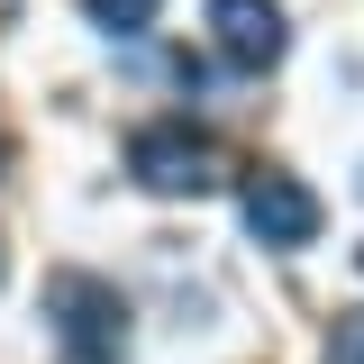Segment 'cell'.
Returning <instances> with one entry per match:
<instances>
[{
	"label": "cell",
	"instance_id": "cell-1",
	"mask_svg": "<svg viewBox=\"0 0 364 364\" xmlns=\"http://www.w3.org/2000/svg\"><path fill=\"white\" fill-rule=\"evenodd\" d=\"M46 318L73 364H119L128 355V301L100 273H46Z\"/></svg>",
	"mask_w": 364,
	"mask_h": 364
},
{
	"label": "cell",
	"instance_id": "cell-2",
	"mask_svg": "<svg viewBox=\"0 0 364 364\" xmlns=\"http://www.w3.org/2000/svg\"><path fill=\"white\" fill-rule=\"evenodd\" d=\"M128 173L155 191V200H200V191H219L228 155L210 146L200 128H182V119H155V128L128 136Z\"/></svg>",
	"mask_w": 364,
	"mask_h": 364
},
{
	"label": "cell",
	"instance_id": "cell-3",
	"mask_svg": "<svg viewBox=\"0 0 364 364\" xmlns=\"http://www.w3.org/2000/svg\"><path fill=\"white\" fill-rule=\"evenodd\" d=\"M210 37H219V55L237 64V73H273L282 46H291L273 0H210Z\"/></svg>",
	"mask_w": 364,
	"mask_h": 364
},
{
	"label": "cell",
	"instance_id": "cell-4",
	"mask_svg": "<svg viewBox=\"0 0 364 364\" xmlns=\"http://www.w3.org/2000/svg\"><path fill=\"white\" fill-rule=\"evenodd\" d=\"M246 228L264 246H310L318 237V191L291 173H246Z\"/></svg>",
	"mask_w": 364,
	"mask_h": 364
},
{
	"label": "cell",
	"instance_id": "cell-5",
	"mask_svg": "<svg viewBox=\"0 0 364 364\" xmlns=\"http://www.w3.org/2000/svg\"><path fill=\"white\" fill-rule=\"evenodd\" d=\"M91 18H100V28H119V37H136V28H155V9H164V0H82Z\"/></svg>",
	"mask_w": 364,
	"mask_h": 364
},
{
	"label": "cell",
	"instance_id": "cell-6",
	"mask_svg": "<svg viewBox=\"0 0 364 364\" xmlns=\"http://www.w3.org/2000/svg\"><path fill=\"white\" fill-rule=\"evenodd\" d=\"M328 364H364V310H337V328H328Z\"/></svg>",
	"mask_w": 364,
	"mask_h": 364
},
{
	"label": "cell",
	"instance_id": "cell-7",
	"mask_svg": "<svg viewBox=\"0 0 364 364\" xmlns=\"http://www.w3.org/2000/svg\"><path fill=\"white\" fill-rule=\"evenodd\" d=\"M355 264H364V255H355Z\"/></svg>",
	"mask_w": 364,
	"mask_h": 364
}]
</instances>
